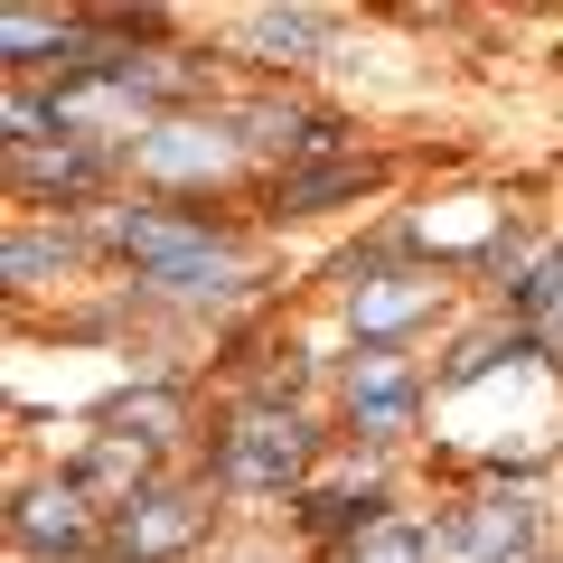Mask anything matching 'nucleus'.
Segmentation results:
<instances>
[{
    "instance_id": "obj_3",
    "label": "nucleus",
    "mask_w": 563,
    "mask_h": 563,
    "mask_svg": "<svg viewBox=\"0 0 563 563\" xmlns=\"http://www.w3.org/2000/svg\"><path fill=\"white\" fill-rule=\"evenodd\" d=\"M422 413V376L404 366V347H357L347 366V432L357 442H404Z\"/></svg>"
},
{
    "instance_id": "obj_1",
    "label": "nucleus",
    "mask_w": 563,
    "mask_h": 563,
    "mask_svg": "<svg viewBox=\"0 0 563 563\" xmlns=\"http://www.w3.org/2000/svg\"><path fill=\"white\" fill-rule=\"evenodd\" d=\"M95 235L113 254H132L161 301H235L244 273H254L244 263V235H225L207 217H169V207H103Z\"/></svg>"
},
{
    "instance_id": "obj_2",
    "label": "nucleus",
    "mask_w": 563,
    "mask_h": 563,
    "mask_svg": "<svg viewBox=\"0 0 563 563\" xmlns=\"http://www.w3.org/2000/svg\"><path fill=\"white\" fill-rule=\"evenodd\" d=\"M310 461H320V422H310L301 404H244L217 442H207V470H217L225 488H254V498L301 488Z\"/></svg>"
},
{
    "instance_id": "obj_4",
    "label": "nucleus",
    "mask_w": 563,
    "mask_h": 563,
    "mask_svg": "<svg viewBox=\"0 0 563 563\" xmlns=\"http://www.w3.org/2000/svg\"><path fill=\"white\" fill-rule=\"evenodd\" d=\"M10 536H20V554H38V563H76V554H95V498H85V479L66 470V479L20 488V507H10Z\"/></svg>"
},
{
    "instance_id": "obj_12",
    "label": "nucleus",
    "mask_w": 563,
    "mask_h": 563,
    "mask_svg": "<svg viewBox=\"0 0 563 563\" xmlns=\"http://www.w3.org/2000/svg\"><path fill=\"white\" fill-rule=\"evenodd\" d=\"M320 38H329V10H254L235 47L254 66H301V57H320Z\"/></svg>"
},
{
    "instance_id": "obj_9",
    "label": "nucleus",
    "mask_w": 563,
    "mask_h": 563,
    "mask_svg": "<svg viewBox=\"0 0 563 563\" xmlns=\"http://www.w3.org/2000/svg\"><path fill=\"white\" fill-rule=\"evenodd\" d=\"M366 188H376V161H357V151H329V161L282 169V179H273V217H320V207L366 198Z\"/></svg>"
},
{
    "instance_id": "obj_5",
    "label": "nucleus",
    "mask_w": 563,
    "mask_h": 563,
    "mask_svg": "<svg viewBox=\"0 0 563 563\" xmlns=\"http://www.w3.org/2000/svg\"><path fill=\"white\" fill-rule=\"evenodd\" d=\"M198 536H207V488H141V498H122L113 554L122 563H169Z\"/></svg>"
},
{
    "instance_id": "obj_10",
    "label": "nucleus",
    "mask_w": 563,
    "mask_h": 563,
    "mask_svg": "<svg viewBox=\"0 0 563 563\" xmlns=\"http://www.w3.org/2000/svg\"><path fill=\"white\" fill-rule=\"evenodd\" d=\"M0 47H10V66H57V76H76V66H85V20L20 0V10L0 20Z\"/></svg>"
},
{
    "instance_id": "obj_13",
    "label": "nucleus",
    "mask_w": 563,
    "mask_h": 563,
    "mask_svg": "<svg viewBox=\"0 0 563 563\" xmlns=\"http://www.w3.org/2000/svg\"><path fill=\"white\" fill-rule=\"evenodd\" d=\"M76 254H85V244L66 235V225H57V235H47V225H20L10 254H0V273H10V291H38L47 273H76Z\"/></svg>"
},
{
    "instance_id": "obj_8",
    "label": "nucleus",
    "mask_w": 563,
    "mask_h": 563,
    "mask_svg": "<svg viewBox=\"0 0 563 563\" xmlns=\"http://www.w3.org/2000/svg\"><path fill=\"white\" fill-rule=\"evenodd\" d=\"M113 179V151L95 141H38V151H10V188L29 207H57V198H95Z\"/></svg>"
},
{
    "instance_id": "obj_11",
    "label": "nucleus",
    "mask_w": 563,
    "mask_h": 563,
    "mask_svg": "<svg viewBox=\"0 0 563 563\" xmlns=\"http://www.w3.org/2000/svg\"><path fill=\"white\" fill-rule=\"evenodd\" d=\"M442 536L461 544V554H479V563H526V498H479V507H461Z\"/></svg>"
},
{
    "instance_id": "obj_14",
    "label": "nucleus",
    "mask_w": 563,
    "mask_h": 563,
    "mask_svg": "<svg viewBox=\"0 0 563 563\" xmlns=\"http://www.w3.org/2000/svg\"><path fill=\"white\" fill-rule=\"evenodd\" d=\"M141 470H151V451H141V442H122V432H103V442L85 451V470H76V479H85V498H103V488L141 498Z\"/></svg>"
},
{
    "instance_id": "obj_7",
    "label": "nucleus",
    "mask_w": 563,
    "mask_h": 563,
    "mask_svg": "<svg viewBox=\"0 0 563 563\" xmlns=\"http://www.w3.org/2000/svg\"><path fill=\"white\" fill-rule=\"evenodd\" d=\"M235 151H244L235 122H151V132L132 141V169L161 179V188H179V179H225Z\"/></svg>"
},
{
    "instance_id": "obj_15",
    "label": "nucleus",
    "mask_w": 563,
    "mask_h": 563,
    "mask_svg": "<svg viewBox=\"0 0 563 563\" xmlns=\"http://www.w3.org/2000/svg\"><path fill=\"white\" fill-rule=\"evenodd\" d=\"M339 563H432V536H422L413 517H385L376 536H357Z\"/></svg>"
},
{
    "instance_id": "obj_6",
    "label": "nucleus",
    "mask_w": 563,
    "mask_h": 563,
    "mask_svg": "<svg viewBox=\"0 0 563 563\" xmlns=\"http://www.w3.org/2000/svg\"><path fill=\"white\" fill-rule=\"evenodd\" d=\"M442 310V282L422 273V263H395V273H347V320H357L366 347H395L413 320Z\"/></svg>"
}]
</instances>
